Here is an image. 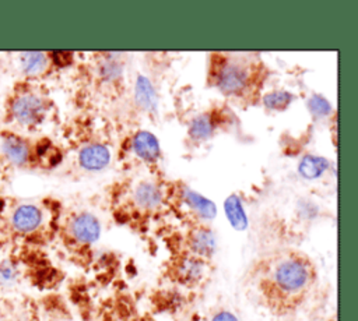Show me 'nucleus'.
I'll return each instance as SVG.
<instances>
[{
    "instance_id": "1",
    "label": "nucleus",
    "mask_w": 358,
    "mask_h": 321,
    "mask_svg": "<svg viewBox=\"0 0 358 321\" xmlns=\"http://www.w3.org/2000/svg\"><path fill=\"white\" fill-rule=\"evenodd\" d=\"M316 278L312 258L295 248L275 250L262 257L250 271L259 303L275 317L295 313L309 297Z\"/></svg>"
},
{
    "instance_id": "2",
    "label": "nucleus",
    "mask_w": 358,
    "mask_h": 321,
    "mask_svg": "<svg viewBox=\"0 0 358 321\" xmlns=\"http://www.w3.org/2000/svg\"><path fill=\"white\" fill-rule=\"evenodd\" d=\"M60 212L52 200L8 197L0 212V237L8 246L42 248L56 239Z\"/></svg>"
},
{
    "instance_id": "3",
    "label": "nucleus",
    "mask_w": 358,
    "mask_h": 321,
    "mask_svg": "<svg viewBox=\"0 0 358 321\" xmlns=\"http://www.w3.org/2000/svg\"><path fill=\"white\" fill-rule=\"evenodd\" d=\"M52 99L39 81L17 78L1 102V127L35 133L52 114Z\"/></svg>"
},
{
    "instance_id": "4",
    "label": "nucleus",
    "mask_w": 358,
    "mask_h": 321,
    "mask_svg": "<svg viewBox=\"0 0 358 321\" xmlns=\"http://www.w3.org/2000/svg\"><path fill=\"white\" fill-rule=\"evenodd\" d=\"M0 152L13 170H46L62 160V152L50 138L4 127H0Z\"/></svg>"
},
{
    "instance_id": "5",
    "label": "nucleus",
    "mask_w": 358,
    "mask_h": 321,
    "mask_svg": "<svg viewBox=\"0 0 358 321\" xmlns=\"http://www.w3.org/2000/svg\"><path fill=\"white\" fill-rule=\"evenodd\" d=\"M41 248L6 244L0 254V294H10L22 286H43L50 272Z\"/></svg>"
},
{
    "instance_id": "6",
    "label": "nucleus",
    "mask_w": 358,
    "mask_h": 321,
    "mask_svg": "<svg viewBox=\"0 0 358 321\" xmlns=\"http://www.w3.org/2000/svg\"><path fill=\"white\" fill-rule=\"evenodd\" d=\"M101 236V223L90 212H73L60 218L56 237L63 247L77 254L90 248Z\"/></svg>"
},
{
    "instance_id": "7",
    "label": "nucleus",
    "mask_w": 358,
    "mask_h": 321,
    "mask_svg": "<svg viewBox=\"0 0 358 321\" xmlns=\"http://www.w3.org/2000/svg\"><path fill=\"white\" fill-rule=\"evenodd\" d=\"M211 71L213 84L225 95L245 94L255 74V68L246 57L227 54L214 61Z\"/></svg>"
},
{
    "instance_id": "8",
    "label": "nucleus",
    "mask_w": 358,
    "mask_h": 321,
    "mask_svg": "<svg viewBox=\"0 0 358 321\" xmlns=\"http://www.w3.org/2000/svg\"><path fill=\"white\" fill-rule=\"evenodd\" d=\"M217 241L213 230L206 225H193L182 236L176 254H187L210 261L215 253Z\"/></svg>"
},
{
    "instance_id": "9",
    "label": "nucleus",
    "mask_w": 358,
    "mask_h": 321,
    "mask_svg": "<svg viewBox=\"0 0 358 321\" xmlns=\"http://www.w3.org/2000/svg\"><path fill=\"white\" fill-rule=\"evenodd\" d=\"M208 261L187 255V254H175L168 264V276L180 285L193 286L203 281L207 272Z\"/></svg>"
},
{
    "instance_id": "10",
    "label": "nucleus",
    "mask_w": 358,
    "mask_h": 321,
    "mask_svg": "<svg viewBox=\"0 0 358 321\" xmlns=\"http://www.w3.org/2000/svg\"><path fill=\"white\" fill-rule=\"evenodd\" d=\"M15 67L20 78L39 81L53 68H59L55 60V52H20L15 54Z\"/></svg>"
},
{
    "instance_id": "11",
    "label": "nucleus",
    "mask_w": 358,
    "mask_h": 321,
    "mask_svg": "<svg viewBox=\"0 0 358 321\" xmlns=\"http://www.w3.org/2000/svg\"><path fill=\"white\" fill-rule=\"evenodd\" d=\"M180 201L187 208V212L197 221H210L215 216L217 208L213 201L200 195L199 193L183 186L180 190Z\"/></svg>"
},
{
    "instance_id": "12",
    "label": "nucleus",
    "mask_w": 358,
    "mask_h": 321,
    "mask_svg": "<svg viewBox=\"0 0 358 321\" xmlns=\"http://www.w3.org/2000/svg\"><path fill=\"white\" fill-rule=\"evenodd\" d=\"M110 154L106 147L101 144H90L80 149L78 162L87 170H101L109 162Z\"/></svg>"
},
{
    "instance_id": "13",
    "label": "nucleus",
    "mask_w": 358,
    "mask_h": 321,
    "mask_svg": "<svg viewBox=\"0 0 358 321\" xmlns=\"http://www.w3.org/2000/svg\"><path fill=\"white\" fill-rule=\"evenodd\" d=\"M134 205L143 211H154L162 202V194L152 183H140L133 193Z\"/></svg>"
},
{
    "instance_id": "14",
    "label": "nucleus",
    "mask_w": 358,
    "mask_h": 321,
    "mask_svg": "<svg viewBox=\"0 0 358 321\" xmlns=\"http://www.w3.org/2000/svg\"><path fill=\"white\" fill-rule=\"evenodd\" d=\"M133 148L136 154L147 162H154L159 156L158 140L148 131H138L134 135Z\"/></svg>"
},
{
    "instance_id": "15",
    "label": "nucleus",
    "mask_w": 358,
    "mask_h": 321,
    "mask_svg": "<svg viewBox=\"0 0 358 321\" xmlns=\"http://www.w3.org/2000/svg\"><path fill=\"white\" fill-rule=\"evenodd\" d=\"M225 212H227V216H228L229 222L232 223V226L235 229L242 230L248 226V218H246L245 211L242 208L241 200L235 194L229 195L225 200Z\"/></svg>"
},
{
    "instance_id": "16",
    "label": "nucleus",
    "mask_w": 358,
    "mask_h": 321,
    "mask_svg": "<svg viewBox=\"0 0 358 321\" xmlns=\"http://www.w3.org/2000/svg\"><path fill=\"white\" fill-rule=\"evenodd\" d=\"M329 166V162L322 156H305L299 163V172L305 179L319 177Z\"/></svg>"
},
{
    "instance_id": "17",
    "label": "nucleus",
    "mask_w": 358,
    "mask_h": 321,
    "mask_svg": "<svg viewBox=\"0 0 358 321\" xmlns=\"http://www.w3.org/2000/svg\"><path fill=\"white\" fill-rule=\"evenodd\" d=\"M11 174H13V167L8 165L6 158L0 152V212L10 197L8 190H10V183H11Z\"/></svg>"
},
{
    "instance_id": "18",
    "label": "nucleus",
    "mask_w": 358,
    "mask_h": 321,
    "mask_svg": "<svg viewBox=\"0 0 358 321\" xmlns=\"http://www.w3.org/2000/svg\"><path fill=\"white\" fill-rule=\"evenodd\" d=\"M214 126L210 120L208 116H199L196 117L189 128V134L192 135V138L194 140H204L208 138L213 134Z\"/></svg>"
},
{
    "instance_id": "19",
    "label": "nucleus",
    "mask_w": 358,
    "mask_h": 321,
    "mask_svg": "<svg viewBox=\"0 0 358 321\" xmlns=\"http://www.w3.org/2000/svg\"><path fill=\"white\" fill-rule=\"evenodd\" d=\"M136 96L138 103H141L144 107H152L155 105V95L147 78L140 77V80L137 81Z\"/></svg>"
},
{
    "instance_id": "20",
    "label": "nucleus",
    "mask_w": 358,
    "mask_h": 321,
    "mask_svg": "<svg viewBox=\"0 0 358 321\" xmlns=\"http://www.w3.org/2000/svg\"><path fill=\"white\" fill-rule=\"evenodd\" d=\"M292 100V95L287 91H275L264 96V105L273 110L285 109Z\"/></svg>"
},
{
    "instance_id": "21",
    "label": "nucleus",
    "mask_w": 358,
    "mask_h": 321,
    "mask_svg": "<svg viewBox=\"0 0 358 321\" xmlns=\"http://www.w3.org/2000/svg\"><path fill=\"white\" fill-rule=\"evenodd\" d=\"M309 107H310V110L315 114H319V116H324V114H327L330 112L329 102L323 96H320V95H315V96L310 98Z\"/></svg>"
},
{
    "instance_id": "22",
    "label": "nucleus",
    "mask_w": 358,
    "mask_h": 321,
    "mask_svg": "<svg viewBox=\"0 0 358 321\" xmlns=\"http://www.w3.org/2000/svg\"><path fill=\"white\" fill-rule=\"evenodd\" d=\"M207 321H239V318L228 310H218L213 313Z\"/></svg>"
},
{
    "instance_id": "23",
    "label": "nucleus",
    "mask_w": 358,
    "mask_h": 321,
    "mask_svg": "<svg viewBox=\"0 0 358 321\" xmlns=\"http://www.w3.org/2000/svg\"><path fill=\"white\" fill-rule=\"evenodd\" d=\"M4 247H6V243L3 241V239L0 237V254L3 253V250H4Z\"/></svg>"
}]
</instances>
